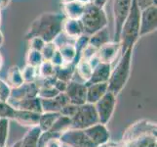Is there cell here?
I'll return each instance as SVG.
<instances>
[{"mask_svg":"<svg viewBox=\"0 0 157 147\" xmlns=\"http://www.w3.org/2000/svg\"><path fill=\"white\" fill-rule=\"evenodd\" d=\"M66 17L59 13H43L37 17L25 34V39L41 37L45 42H53L63 31V23Z\"/></svg>","mask_w":157,"mask_h":147,"instance_id":"obj_1","label":"cell"},{"mask_svg":"<svg viewBox=\"0 0 157 147\" xmlns=\"http://www.w3.org/2000/svg\"><path fill=\"white\" fill-rule=\"evenodd\" d=\"M140 10L138 7L136 0H132L131 8L120 32V54L124 53L129 48H134L140 39Z\"/></svg>","mask_w":157,"mask_h":147,"instance_id":"obj_2","label":"cell"},{"mask_svg":"<svg viewBox=\"0 0 157 147\" xmlns=\"http://www.w3.org/2000/svg\"><path fill=\"white\" fill-rule=\"evenodd\" d=\"M132 57L133 48H129L121 54L116 66L111 70L109 80L107 81V89L114 95L121 92L129 80L131 73Z\"/></svg>","mask_w":157,"mask_h":147,"instance_id":"obj_3","label":"cell"},{"mask_svg":"<svg viewBox=\"0 0 157 147\" xmlns=\"http://www.w3.org/2000/svg\"><path fill=\"white\" fill-rule=\"evenodd\" d=\"M83 26L84 35H92L107 27V16L104 8L96 6L92 2L85 5L84 13L80 19Z\"/></svg>","mask_w":157,"mask_h":147,"instance_id":"obj_4","label":"cell"},{"mask_svg":"<svg viewBox=\"0 0 157 147\" xmlns=\"http://www.w3.org/2000/svg\"><path fill=\"white\" fill-rule=\"evenodd\" d=\"M99 117L93 104L85 103L78 106L76 113L71 118V128L74 129L84 130L96 124H99Z\"/></svg>","mask_w":157,"mask_h":147,"instance_id":"obj_5","label":"cell"},{"mask_svg":"<svg viewBox=\"0 0 157 147\" xmlns=\"http://www.w3.org/2000/svg\"><path fill=\"white\" fill-rule=\"evenodd\" d=\"M132 0H113L112 13L114 18V37L112 41L119 42L124 22L129 14Z\"/></svg>","mask_w":157,"mask_h":147,"instance_id":"obj_6","label":"cell"},{"mask_svg":"<svg viewBox=\"0 0 157 147\" xmlns=\"http://www.w3.org/2000/svg\"><path fill=\"white\" fill-rule=\"evenodd\" d=\"M101 124L106 125L114 113L116 106V95L107 91L101 99L94 104Z\"/></svg>","mask_w":157,"mask_h":147,"instance_id":"obj_7","label":"cell"},{"mask_svg":"<svg viewBox=\"0 0 157 147\" xmlns=\"http://www.w3.org/2000/svg\"><path fill=\"white\" fill-rule=\"evenodd\" d=\"M59 140L69 147H97L84 133V130L69 129L62 133Z\"/></svg>","mask_w":157,"mask_h":147,"instance_id":"obj_8","label":"cell"},{"mask_svg":"<svg viewBox=\"0 0 157 147\" xmlns=\"http://www.w3.org/2000/svg\"><path fill=\"white\" fill-rule=\"evenodd\" d=\"M157 29V6H150L140 11V37H143Z\"/></svg>","mask_w":157,"mask_h":147,"instance_id":"obj_9","label":"cell"},{"mask_svg":"<svg viewBox=\"0 0 157 147\" xmlns=\"http://www.w3.org/2000/svg\"><path fill=\"white\" fill-rule=\"evenodd\" d=\"M68 102L70 104L81 106L85 104L86 95H87V86L85 84H81L75 80H70L67 83V89L64 91Z\"/></svg>","mask_w":157,"mask_h":147,"instance_id":"obj_10","label":"cell"},{"mask_svg":"<svg viewBox=\"0 0 157 147\" xmlns=\"http://www.w3.org/2000/svg\"><path fill=\"white\" fill-rule=\"evenodd\" d=\"M84 133L97 147L109 142L110 133L104 124H96L94 126L84 129Z\"/></svg>","mask_w":157,"mask_h":147,"instance_id":"obj_11","label":"cell"},{"mask_svg":"<svg viewBox=\"0 0 157 147\" xmlns=\"http://www.w3.org/2000/svg\"><path fill=\"white\" fill-rule=\"evenodd\" d=\"M120 50H121L120 42L109 41L105 43V45L101 46L97 50V57L99 58L100 62L111 65L119 55Z\"/></svg>","mask_w":157,"mask_h":147,"instance_id":"obj_12","label":"cell"},{"mask_svg":"<svg viewBox=\"0 0 157 147\" xmlns=\"http://www.w3.org/2000/svg\"><path fill=\"white\" fill-rule=\"evenodd\" d=\"M38 84L37 83H24L20 88L12 89L11 97L8 102L20 101L25 98L36 97L38 94Z\"/></svg>","mask_w":157,"mask_h":147,"instance_id":"obj_13","label":"cell"},{"mask_svg":"<svg viewBox=\"0 0 157 147\" xmlns=\"http://www.w3.org/2000/svg\"><path fill=\"white\" fill-rule=\"evenodd\" d=\"M40 114L41 113L25 111V110H16L15 109L13 120H15L21 126L31 129V128L38 127Z\"/></svg>","mask_w":157,"mask_h":147,"instance_id":"obj_14","label":"cell"},{"mask_svg":"<svg viewBox=\"0 0 157 147\" xmlns=\"http://www.w3.org/2000/svg\"><path fill=\"white\" fill-rule=\"evenodd\" d=\"M112 67L110 64L101 63L100 62L97 66L93 69V73L90 80L86 83V85L94 84H101V83H107L110 77Z\"/></svg>","mask_w":157,"mask_h":147,"instance_id":"obj_15","label":"cell"},{"mask_svg":"<svg viewBox=\"0 0 157 147\" xmlns=\"http://www.w3.org/2000/svg\"><path fill=\"white\" fill-rule=\"evenodd\" d=\"M63 34L67 36L69 39L75 40L82 35H84L83 26L80 20L64 19L63 23Z\"/></svg>","mask_w":157,"mask_h":147,"instance_id":"obj_16","label":"cell"},{"mask_svg":"<svg viewBox=\"0 0 157 147\" xmlns=\"http://www.w3.org/2000/svg\"><path fill=\"white\" fill-rule=\"evenodd\" d=\"M41 100V108L42 112H56L59 113V110L68 104V99L67 95L63 93H59L56 97L50 98V99H40Z\"/></svg>","mask_w":157,"mask_h":147,"instance_id":"obj_17","label":"cell"},{"mask_svg":"<svg viewBox=\"0 0 157 147\" xmlns=\"http://www.w3.org/2000/svg\"><path fill=\"white\" fill-rule=\"evenodd\" d=\"M8 103L14 109H16V110H25V111L42 113L41 100L38 96L25 98V99L20 100V101H14V102H8Z\"/></svg>","mask_w":157,"mask_h":147,"instance_id":"obj_18","label":"cell"},{"mask_svg":"<svg viewBox=\"0 0 157 147\" xmlns=\"http://www.w3.org/2000/svg\"><path fill=\"white\" fill-rule=\"evenodd\" d=\"M87 86V95H86V102L89 104H96L101 98L104 96L107 89V83H101V84H94Z\"/></svg>","mask_w":157,"mask_h":147,"instance_id":"obj_19","label":"cell"},{"mask_svg":"<svg viewBox=\"0 0 157 147\" xmlns=\"http://www.w3.org/2000/svg\"><path fill=\"white\" fill-rule=\"evenodd\" d=\"M85 5L77 0L73 2L63 4V16L67 19L72 20H80L84 13Z\"/></svg>","mask_w":157,"mask_h":147,"instance_id":"obj_20","label":"cell"},{"mask_svg":"<svg viewBox=\"0 0 157 147\" xmlns=\"http://www.w3.org/2000/svg\"><path fill=\"white\" fill-rule=\"evenodd\" d=\"M6 83L11 88H17L23 84L25 81L23 80V76H21V69L17 66V65H13L8 70L7 73V80Z\"/></svg>","mask_w":157,"mask_h":147,"instance_id":"obj_21","label":"cell"},{"mask_svg":"<svg viewBox=\"0 0 157 147\" xmlns=\"http://www.w3.org/2000/svg\"><path fill=\"white\" fill-rule=\"evenodd\" d=\"M109 41H110V35L107 27L100 30L99 31H97L94 35L89 36V44L97 49H99L101 46L105 45V43Z\"/></svg>","mask_w":157,"mask_h":147,"instance_id":"obj_22","label":"cell"},{"mask_svg":"<svg viewBox=\"0 0 157 147\" xmlns=\"http://www.w3.org/2000/svg\"><path fill=\"white\" fill-rule=\"evenodd\" d=\"M38 127L31 128L20 141V147H38V139L41 134Z\"/></svg>","mask_w":157,"mask_h":147,"instance_id":"obj_23","label":"cell"},{"mask_svg":"<svg viewBox=\"0 0 157 147\" xmlns=\"http://www.w3.org/2000/svg\"><path fill=\"white\" fill-rule=\"evenodd\" d=\"M59 116H61V114L56 112H42L40 114L38 128L41 132H48L51 129L53 125L55 124Z\"/></svg>","mask_w":157,"mask_h":147,"instance_id":"obj_24","label":"cell"},{"mask_svg":"<svg viewBox=\"0 0 157 147\" xmlns=\"http://www.w3.org/2000/svg\"><path fill=\"white\" fill-rule=\"evenodd\" d=\"M74 74H75V64L73 63L63 64L62 66L56 68L55 77L57 80L68 83V81L72 80Z\"/></svg>","mask_w":157,"mask_h":147,"instance_id":"obj_25","label":"cell"},{"mask_svg":"<svg viewBox=\"0 0 157 147\" xmlns=\"http://www.w3.org/2000/svg\"><path fill=\"white\" fill-rule=\"evenodd\" d=\"M58 50L59 51V53H61L64 64H69V63L76 64L78 62L76 49H75L73 43L64 44L59 48H58Z\"/></svg>","mask_w":157,"mask_h":147,"instance_id":"obj_26","label":"cell"},{"mask_svg":"<svg viewBox=\"0 0 157 147\" xmlns=\"http://www.w3.org/2000/svg\"><path fill=\"white\" fill-rule=\"evenodd\" d=\"M75 73L84 81V84H86L91 78L92 73H93V68L90 65L89 61H85V60L80 59L75 64Z\"/></svg>","mask_w":157,"mask_h":147,"instance_id":"obj_27","label":"cell"},{"mask_svg":"<svg viewBox=\"0 0 157 147\" xmlns=\"http://www.w3.org/2000/svg\"><path fill=\"white\" fill-rule=\"evenodd\" d=\"M70 128H71V119L61 115L57 119L55 124L53 125L50 132L58 134L59 137H61L62 133L67 132V130L69 129Z\"/></svg>","mask_w":157,"mask_h":147,"instance_id":"obj_28","label":"cell"},{"mask_svg":"<svg viewBox=\"0 0 157 147\" xmlns=\"http://www.w3.org/2000/svg\"><path fill=\"white\" fill-rule=\"evenodd\" d=\"M56 68L50 61H43L40 66L37 68L38 71V79L46 80V79H52L56 78Z\"/></svg>","mask_w":157,"mask_h":147,"instance_id":"obj_29","label":"cell"},{"mask_svg":"<svg viewBox=\"0 0 157 147\" xmlns=\"http://www.w3.org/2000/svg\"><path fill=\"white\" fill-rule=\"evenodd\" d=\"M43 61H44V59H43L40 51L33 50V49H29L28 53H26V65L38 68Z\"/></svg>","mask_w":157,"mask_h":147,"instance_id":"obj_30","label":"cell"},{"mask_svg":"<svg viewBox=\"0 0 157 147\" xmlns=\"http://www.w3.org/2000/svg\"><path fill=\"white\" fill-rule=\"evenodd\" d=\"M21 76L25 83H36L38 80V71L35 67L25 65L24 69H21Z\"/></svg>","mask_w":157,"mask_h":147,"instance_id":"obj_31","label":"cell"},{"mask_svg":"<svg viewBox=\"0 0 157 147\" xmlns=\"http://www.w3.org/2000/svg\"><path fill=\"white\" fill-rule=\"evenodd\" d=\"M10 128V120L0 118V146H6Z\"/></svg>","mask_w":157,"mask_h":147,"instance_id":"obj_32","label":"cell"},{"mask_svg":"<svg viewBox=\"0 0 157 147\" xmlns=\"http://www.w3.org/2000/svg\"><path fill=\"white\" fill-rule=\"evenodd\" d=\"M38 96L40 99H50V98L56 97L59 92L54 88V86H38Z\"/></svg>","mask_w":157,"mask_h":147,"instance_id":"obj_33","label":"cell"},{"mask_svg":"<svg viewBox=\"0 0 157 147\" xmlns=\"http://www.w3.org/2000/svg\"><path fill=\"white\" fill-rule=\"evenodd\" d=\"M15 109L8 102L0 101V118L12 120L14 118Z\"/></svg>","mask_w":157,"mask_h":147,"instance_id":"obj_34","label":"cell"},{"mask_svg":"<svg viewBox=\"0 0 157 147\" xmlns=\"http://www.w3.org/2000/svg\"><path fill=\"white\" fill-rule=\"evenodd\" d=\"M57 49L58 48L54 42H46L44 47H43L41 50V54H42L43 59H44V61H50L53 55L57 51Z\"/></svg>","mask_w":157,"mask_h":147,"instance_id":"obj_35","label":"cell"},{"mask_svg":"<svg viewBox=\"0 0 157 147\" xmlns=\"http://www.w3.org/2000/svg\"><path fill=\"white\" fill-rule=\"evenodd\" d=\"M12 88L8 85V84L3 80H0V101L8 102L11 97Z\"/></svg>","mask_w":157,"mask_h":147,"instance_id":"obj_36","label":"cell"},{"mask_svg":"<svg viewBox=\"0 0 157 147\" xmlns=\"http://www.w3.org/2000/svg\"><path fill=\"white\" fill-rule=\"evenodd\" d=\"M89 44V35H82L80 37H78L77 39H75L73 42V45L76 49V53H77V58L79 60V55L81 51Z\"/></svg>","mask_w":157,"mask_h":147,"instance_id":"obj_37","label":"cell"},{"mask_svg":"<svg viewBox=\"0 0 157 147\" xmlns=\"http://www.w3.org/2000/svg\"><path fill=\"white\" fill-rule=\"evenodd\" d=\"M97 50H98L97 48L88 44L82 51H81L79 55V60L81 59V60H85V61H89L92 57H94L97 54Z\"/></svg>","mask_w":157,"mask_h":147,"instance_id":"obj_38","label":"cell"},{"mask_svg":"<svg viewBox=\"0 0 157 147\" xmlns=\"http://www.w3.org/2000/svg\"><path fill=\"white\" fill-rule=\"evenodd\" d=\"M77 108L78 106L76 105H73V104H70V103H68V104L64 105L61 110H59V114H61L62 116H64V117H67V118H70L71 119L74 114L76 113L77 111Z\"/></svg>","mask_w":157,"mask_h":147,"instance_id":"obj_39","label":"cell"},{"mask_svg":"<svg viewBox=\"0 0 157 147\" xmlns=\"http://www.w3.org/2000/svg\"><path fill=\"white\" fill-rule=\"evenodd\" d=\"M29 49H33V50H37L40 52L46 43L41 37H37V36L29 39Z\"/></svg>","mask_w":157,"mask_h":147,"instance_id":"obj_40","label":"cell"},{"mask_svg":"<svg viewBox=\"0 0 157 147\" xmlns=\"http://www.w3.org/2000/svg\"><path fill=\"white\" fill-rule=\"evenodd\" d=\"M136 2L140 11L152 6V5L156 6V0H136Z\"/></svg>","mask_w":157,"mask_h":147,"instance_id":"obj_41","label":"cell"},{"mask_svg":"<svg viewBox=\"0 0 157 147\" xmlns=\"http://www.w3.org/2000/svg\"><path fill=\"white\" fill-rule=\"evenodd\" d=\"M50 62H51L55 67H59V66H62V65L64 64L63 60V58H62L61 53H59V51L58 50V49H57V51L55 52V54L53 55V57L51 58Z\"/></svg>","mask_w":157,"mask_h":147,"instance_id":"obj_42","label":"cell"},{"mask_svg":"<svg viewBox=\"0 0 157 147\" xmlns=\"http://www.w3.org/2000/svg\"><path fill=\"white\" fill-rule=\"evenodd\" d=\"M67 86V83H66V81H63V80H57V79L55 80V83H54V88H55L59 92V93H63V92L66 91Z\"/></svg>","mask_w":157,"mask_h":147,"instance_id":"obj_43","label":"cell"},{"mask_svg":"<svg viewBox=\"0 0 157 147\" xmlns=\"http://www.w3.org/2000/svg\"><path fill=\"white\" fill-rule=\"evenodd\" d=\"M62 141L59 140V138H52L45 144L44 147H63Z\"/></svg>","mask_w":157,"mask_h":147,"instance_id":"obj_44","label":"cell"},{"mask_svg":"<svg viewBox=\"0 0 157 147\" xmlns=\"http://www.w3.org/2000/svg\"><path fill=\"white\" fill-rule=\"evenodd\" d=\"M107 1L108 0H94L92 3L95 4L96 6H98L100 8H104L105 6V4L107 3Z\"/></svg>","mask_w":157,"mask_h":147,"instance_id":"obj_45","label":"cell"},{"mask_svg":"<svg viewBox=\"0 0 157 147\" xmlns=\"http://www.w3.org/2000/svg\"><path fill=\"white\" fill-rule=\"evenodd\" d=\"M10 2H11V0H1V9L7 7Z\"/></svg>","mask_w":157,"mask_h":147,"instance_id":"obj_46","label":"cell"},{"mask_svg":"<svg viewBox=\"0 0 157 147\" xmlns=\"http://www.w3.org/2000/svg\"><path fill=\"white\" fill-rule=\"evenodd\" d=\"M3 43H4V35L2 34V31H0V47L3 45Z\"/></svg>","mask_w":157,"mask_h":147,"instance_id":"obj_47","label":"cell"},{"mask_svg":"<svg viewBox=\"0 0 157 147\" xmlns=\"http://www.w3.org/2000/svg\"><path fill=\"white\" fill-rule=\"evenodd\" d=\"M77 1H79V2H81V3H83V4H88V3L91 2L90 0H77Z\"/></svg>","mask_w":157,"mask_h":147,"instance_id":"obj_48","label":"cell"},{"mask_svg":"<svg viewBox=\"0 0 157 147\" xmlns=\"http://www.w3.org/2000/svg\"><path fill=\"white\" fill-rule=\"evenodd\" d=\"M2 66H3V58L1 56V54H0V70H1Z\"/></svg>","mask_w":157,"mask_h":147,"instance_id":"obj_49","label":"cell"},{"mask_svg":"<svg viewBox=\"0 0 157 147\" xmlns=\"http://www.w3.org/2000/svg\"><path fill=\"white\" fill-rule=\"evenodd\" d=\"M63 1V4H67V3H70V2H73L75 0H62Z\"/></svg>","mask_w":157,"mask_h":147,"instance_id":"obj_50","label":"cell"},{"mask_svg":"<svg viewBox=\"0 0 157 147\" xmlns=\"http://www.w3.org/2000/svg\"><path fill=\"white\" fill-rule=\"evenodd\" d=\"M0 23H1V10H0Z\"/></svg>","mask_w":157,"mask_h":147,"instance_id":"obj_51","label":"cell"},{"mask_svg":"<svg viewBox=\"0 0 157 147\" xmlns=\"http://www.w3.org/2000/svg\"><path fill=\"white\" fill-rule=\"evenodd\" d=\"M0 10H1V0H0Z\"/></svg>","mask_w":157,"mask_h":147,"instance_id":"obj_52","label":"cell"},{"mask_svg":"<svg viewBox=\"0 0 157 147\" xmlns=\"http://www.w3.org/2000/svg\"><path fill=\"white\" fill-rule=\"evenodd\" d=\"M90 1H91V2H93V1H94V0H90Z\"/></svg>","mask_w":157,"mask_h":147,"instance_id":"obj_53","label":"cell"},{"mask_svg":"<svg viewBox=\"0 0 157 147\" xmlns=\"http://www.w3.org/2000/svg\"><path fill=\"white\" fill-rule=\"evenodd\" d=\"M0 147H6V146H0Z\"/></svg>","mask_w":157,"mask_h":147,"instance_id":"obj_54","label":"cell"}]
</instances>
